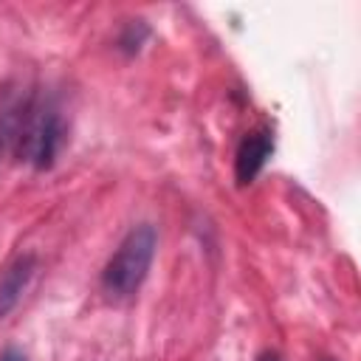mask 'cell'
<instances>
[{
	"label": "cell",
	"mask_w": 361,
	"mask_h": 361,
	"mask_svg": "<svg viewBox=\"0 0 361 361\" xmlns=\"http://www.w3.org/2000/svg\"><path fill=\"white\" fill-rule=\"evenodd\" d=\"M271 152H274V133L271 130H254V133H248L240 141L237 155H234V178H237V183L240 186L251 183L262 172V166L268 164Z\"/></svg>",
	"instance_id": "3"
},
{
	"label": "cell",
	"mask_w": 361,
	"mask_h": 361,
	"mask_svg": "<svg viewBox=\"0 0 361 361\" xmlns=\"http://www.w3.org/2000/svg\"><path fill=\"white\" fill-rule=\"evenodd\" d=\"M34 271H37V257L34 254H20L17 259H11L3 268V274H0V319L17 305V299L28 288Z\"/></svg>",
	"instance_id": "4"
},
{
	"label": "cell",
	"mask_w": 361,
	"mask_h": 361,
	"mask_svg": "<svg viewBox=\"0 0 361 361\" xmlns=\"http://www.w3.org/2000/svg\"><path fill=\"white\" fill-rule=\"evenodd\" d=\"M65 144V118L54 99L31 90H8L0 102V149L48 169Z\"/></svg>",
	"instance_id": "1"
},
{
	"label": "cell",
	"mask_w": 361,
	"mask_h": 361,
	"mask_svg": "<svg viewBox=\"0 0 361 361\" xmlns=\"http://www.w3.org/2000/svg\"><path fill=\"white\" fill-rule=\"evenodd\" d=\"M257 361H282V358H279V355H274V353H262Z\"/></svg>",
	"instance_id": "6"
},
{
	"label": "cell",
	"mask_w": 361,
	"mask_h": 361,
	"mask_svg": "<svg viewBox=\"0 0 361 361\" xmlns=\"http://www.w3.org/2000/svg\"><path fill=\"white\" fill-rule=\"evenodd\" d=\"M0 361H28V358H25V353L20 347H6L0 353Z\"/></svg>",
	"instance_id": "5"
},
{
	"label": "cell",
	"mask_w": 361,
	"mask_h": 361,
	"mask_svg": "<svg viewBox=\"0 0 361 361\" xmlns=\"http://www.w3.org/2000/svg\"><path fill=\"white\" fill-rule=\"evenodd\" d=\"M155 243L158 237L149 223H141L127 231V237L118 243L116 254L102 271V288L113 299H127L141 288L155 257Z\"/></svg>",
	"instance_id": "2"
}]
</instances>
